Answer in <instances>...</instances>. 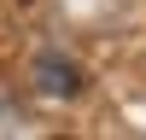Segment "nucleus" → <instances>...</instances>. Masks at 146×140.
<instances>
[{
  "label": "nucleus",
  "mask_w": 146,
  "mask_h": 140,
  "mask_svg": "<svg viewBox=\"0 0 146 140\" xmlns=\"http://www.w3.org/2000/svg\"><path fill=\"white\" fill-rule=\"evenodd\" d=\"M76 82H82V76H70L64 64H47V88H53V93H70Z\"/></svg>",
  "instance_id": "f257e3e1"
}]
</instances>
